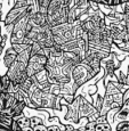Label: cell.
I'll return each instance as SVG.
<instances>
[{
  "instance_id": "obj_1",
  "label": "cell",
  "mask_w": 129,
  "mask_h": 131,
  "mask_svg": "<svg viewBox=\"0 0 129 131\" xmlns=\"http://www.w3.org/2000/svg\"><path fill=\"white\" fill-rule=\"evenodd\" d=\"M47 63H48V57L46 55L37 54V55L31 56V58L29 60V64H27V67H26L27 75L29 77H33L38 72L45 70Z\"/></svg>"
},
{
  "instance_id": "obj_2",
  "label": "cell",
  "mask_w": 129,
  "mask_h": 131,
  "mask_svg": "<svg viewBox=\"0 0 129 131\" xmlns=\"http://www.w3.org/2000/svg\"><path fill=\"white\" fill-rule=\"evenodd\" d=\"M26 13V8H17V7H12V9L8 12L6 18H5V25L9 26L13 25L16 21H18L22 16Z\"/></svg>"
},
{
  "instance_id": "obj_3",
  "label": "cell",
  "mask_w": 129,
  "mask_h": 131,
  "mask_svg": "<svg viewBox=\"0 0 129 131\" xmlns=\"http://www.w3.org/2000/svg\"><path fill=\"white\" fill-rule=\"evenodd\" d=\"M78 106H79V114L85 117H88L93 112L96 111V108L94 106H92L88 102H86L82 97L78 98Z\"/></svg>"
},
{
  "instance_id": "obj_4",
  "label": "cell",
  "mask_w": 129,
  "mask_h": 131,
  "mask_svg": "<svg viewBox=\"0 0 129 131\" xmlns=\"http://www.w3.org/2000/svg\"><path fill=\"white\" fill-rule=\"evenodd\" d=\"M17 55H18V52L12 46H11V48H8V49L6 50V54H5V57H4V64L7 69L15 62V59L17 58Z\"/></svg>"
},
{
  "instance_id": "obj_5",
  "label": "cell",
  "mask_w": 129,
  "mask_h": 131,
  "mask_svg": "<svg viewBox=\"0 0 129 131\" xmlns=\"http://www.w3.org/2000/svg\"><path fill=\"white\" fill-rule=\"evenodd\" d=\"M62 48L63 51H73L74 49L79 48V40H78V38H75L73 40L66 41L64 45H62Z\"/></svg>"
},
{
  "instance_id": "obj_6",
  "label": "cell",
  "mask_w": 129,
  "mask_h": 131,
  "mask_svg": "<svg viewBox=\"0 0 129 131\" xmlns=\"http://www.w3.org/2000/svg\"><path fill=\"white\" fill-rule=\"evenodd\" d=\"M35 1H37V5H38V12L47 16L48 6H49L52 0H35Z\"/></svg>"
},
{
  "instance_id": "obj_7",
  "label": "cell",
  "mask_w": 129,
  "mask_h": 131,
  "mask_svg": "<svg viewBox=\"0 0 129 131\" xmlns=\"http://www.w3.org/2000/svg\"><path fill=\"white\" fill-rule=\"evenodd\" d=\"M34 78H35V80H37V83L38 84H39V83H44V82L48 81V71L46 69L42 70V71L38 72L37 74L34 75Z\"/></svg>"
},
{
  "instance_id": "obj_8",
  "label": "cell",
  "mask_w": 129,
  "mask_h": 131,
  "mask_svg": "<svg viewBox=\"0 0 129 131\" xmlns=\"http://www.w3.org/2000/svg\"><path fill=\"white\" fill-rule=\"evenodd\" d=\"M15 120L17 121V123H18L19 125H21V128L23 129V128H26V127H30L31 125V123H30V119L27 116H24L23 114L19 115L18 117H14Z\"/></svg>"
},
{
  "instance_id": "obj_9",
  "label": "cell",
  "mask_w": 129,
  "mask_h": 131,
  "mask_svg": "<svg viewBox=\"0 0 129 131\" xmlns=\"http://www.w3.org/2000/svg\"><path fill=\"white\" fill-rule=\"evenodd\" d=\"M103 103H104V98H103L101 95H97L94 99V105H93V106H94L97 111L101 112L102 108H103Z\"/></svg>"
},
{
  "instance_id": "obj_10",
  "label": "cell",
  "mask_w": 129,
  "mask_h": 131,
  "mask_svg": "<svg viewBox=\"0 0 129 131\" xmlns=\"http://www.w3.org/2000/svg\"><path fill=\"white\" fill-rule=\"evenodd\" d=\"M95 131H111V125L110 123L104 122V123H97L95 128Z\"/></svg>"
},
{
  "instance_id": "obj_11",
  "label": "cell",
  "mask_w": 129,
  "mask_h": 131,
  "mask_svg": "<svg viewBox=\"0 0 129 131\" xmlns=\"http://www.w3.org/2000/svg\"><path fill=\"white\" fill-rule=\"evenodd\" d=\"M12 47L19 54V52L24 51L25 49H27V48L30 47V45H26V43H16V45H12Z\"/></svg>"
},
{
  "instance_id": "obj_12",
  "label": "cell",
  "mask_w": 129,
  "mask_h": 131,
  "mask_svg": "<svg viewBox=\"0 0 129 131\" xmlns=\"http://www.w3.org/2000/svg\"><path fill=\"white\" fill-rule=\"evenodd\" d=\"M96 121H88L86 123V125L83 127L82 131H95V128H96Z\"/></svg>"
},
{
  "instance_id": "obj_13",
  "label": "cell",
  "mask_w": 129,
  "mask_h": 131,
  "mask_svg": "<svg viewBox=\"0 0 129 131\" xmlns=\"http://www.w3.org/2000/svg\"><path fill=\"white\" fill-rule=\"evenodd\" d=\"M118 131H129V121H123V122L119 123L117 127Z\"/></svg>"
},
{
  "instance_id": "obj_14",
  "label": "cell",
  "mask_w": 129,
  "mask_h": 131,
  "mask_svg": "<svg viewBox=\"0 0 129 131\" xmlns=\"http://www.w3.org/2000/svg\"><path fill=\"white\" fill-rule=\"evenodd\" d=\"M30 123H31V127H35L38 124H42V120L40 117H37V116H32L30 119Z\"/></svg>"
},
{
  "instance_id": "obj_15",
  "label": "cell",
  "mask_w": 129,
  "mask_h": 131,
  "mask_svg": "<svg viewBox=\"0 0 129 131\" xmlns=\"http://www.w3.org/2000/svg\"><path fill=\"white\" fill-rule=\"evenodd\" d=\"M93 1L97 2V4H100V5H108V6H112L113 0H93Z\"/></svg>"
},
{
  "instance_id": "obj_16",
  "label": "cell",
  "mask_w": 129,
  "mask_h": 131,
  "mask_svg": "<svg viewBox=\"0 0 129 131\" xmlns=\"http://www.w3.org/2000/svg\"><path fill=\"white\" fill-rule=\"evenodd\" d=\"M33 131H48V129H47V127H45V125L38 124L33 128Z\"/></svg>"
},
{
  "instance_id": "obj_17",
  "label": "cell",
  "mask_w": 129,
  "mask_h": 131,
  "mask_svg": "<svg viewBox=\"0 0 129 131\" xmlns=\"http://www.w3.org/2000/svg\"><path fill=\"white\" fill-rule=\"evenodd\" d=\"M47 129H48V131H61L57 125H50V127H48Z\"/></svg>"
},
{
  "instance_id": "obj_18",
  "label": "cell",
  "mask_w": 129,
  "mask_h": 131,
  "mask_svg": "<svg viewBox=\"0 0 129 131\" xmlns=\"http://www.w3.org/2000/svg\"><path fill=\"white\" fill-rule=\"evenodd\" d=\"M119 5H121V0H113V1H112V6H111V7L119 6Z\"/></svg>"
},
{
  "instance_id": "obj_19",
  "label": "cell",
  "mask_w": 129,
  "mask_h": 131,
  "mask_svg": "<svg viewBox=\"0 0 129 131\" xmlns=\"http://www.w3.org/2000/svg\"><path fill=\"white\" fill-rule=\"evenodd\" d=\"M22 131H33V127H31V125H30V127L23 128V129H22Z\"/></svg>"
},
{
  "instance_id": "obj_20",
  "label": "cell",
  "mask_w": 129,
  "mask_h": 131,
  "mask_svg": "<svg viewBox=\"0 0 129 131\" xmlns=\"http://www.w3.org/2000/svg\"><path fill=\"white\" fill-rule=\"evenodd\" d=\"M89 94H94V92H95V90H96V87H90L89 88Z\"/></svg>"
},
{
  "instance_id": "obj_21",
  "label": "cell",
  "mask_w": 129,
  "mask_h": 131,
  "mask_svg": "<svg viewBox=\"0 0 129 131\" xmlns=\"http://www.w3.org/2000/svg\"><path fill=\"white\" fill-rule=\"evenodd\" d=\"M74 130V128L71 127V125H66V131H73Z\"/></svg>"
},
{
  "instance_id": "obj_22",
  "label": "cell",
  "mask_w": 129,
  "mask_h": 131,
  "mask_svg": "<svg viewBox=\"0 0 129 131\" xmlns=\"http://www.w3.org/2000/svg\"><path fill=\"white\" fill-rule=\"evenodd\" d=\"M126 84H127L128 87H129V74L127 75V77H126Z\"/></svg>"
},
{
  "instance_id": "obj_23",
  "label": "cell",
  "mask_w": 129,
  "mask_h": 131,
  "mask_svg": "<svg viewBox=\"0 0 129 131\" xmlns=\"http://www.w3.org/2000/svg\"><path fill=\"white\" fill-rule=\"evenodd\" d=\"M73 131H82V130H75V129H74V130H73Z\"/></svg>"
},
{
  "instance_id": "obj_24",
  "label": "cell",
  "mask_w": 129,
  "mask_h": 131,
  "mask_svg": "<svg viewBox=\"0 0 129 131\" xmlns=\"http://www.w3.org/2000/svg\"><path fill=\"white\" fill-rule=\"evenodd\" d=\"M65 131H66V130H65Z\"/></svg>"
}]
</instances>
